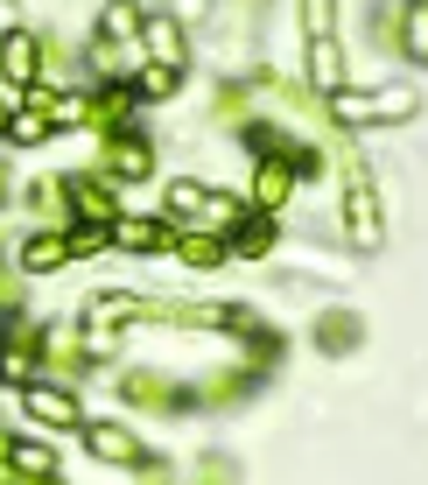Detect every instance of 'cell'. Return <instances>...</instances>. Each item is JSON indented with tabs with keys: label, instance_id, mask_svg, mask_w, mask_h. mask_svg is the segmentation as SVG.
<instances>
[{
	"label": "cell",
	"instance_id": "7a4b0ae2",
	"mask_svg": "<svg viewBox=\"0 0 428 485\" xmlns=\"http://www.w3.org/2000/svg\"><path fill=\"white\" fill-rule=\"evenodd\" d=\"M28 408H35V415H50V422H71V415H78V408H71V394H56V387H35V394H28Z\"/></svg>",
	"mask_w": 428,
	"mask_h": 485
},
{
	"label": "cell",
	"instance_id": "277c9868",
	"mask_svg": "<svg viewBox=\"0 0 428 485\" xmlns=\"http://www.w3.org/2000/svg\"><path fill=\"white\" fill-rule=\"evenodd\" d=\"M7 71H15V78H28V35H7Z\"/></svg>",
	"mask_w": 428,
	"mask_h": 485
},
{
	"label": "cell",
	"instance_id": "6da1fadb",
	"mask_svg": "<svg viewBox=\"0 0 428 485\" xmlns=\"http://www.w3.org/2000/svg\"><path fill=\"white\" fill-rule=\"evenodd\" d=\"M120 240L134 246V253H155V246L169 240V225H148V218H127V225H120Z\"/></svg>",
	"mask_w": 428,
	"mask_h": 485
},
{
	"label": "cell",
	"instance_id": "3957f363",
	"mask_svg": "<svg viewBox=\"0 0 428 485\" xmlns=\"http://www.w3.org/2000/svg\"><path fill=\"white\" fill-rule=\"evenodd\" d=\"M56 261H63V246H56V240H35L22 253V268H56Z\"/></svg>",
	"mask_w": 428,
	"mask_h": 485
}]
</instances>
